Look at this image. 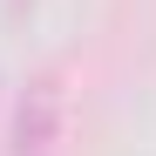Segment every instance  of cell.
Here are the masks:
<instances>
[{
  "label": "cell",
  "mask_w": 156,
  "mask_h": 156,
  "mask_svg": "<svg viewBox=\"0 0 156 156\" xmlns=\"http://www.w3.org/2000/svg\"><path fill=\"white\" fill-rule=\"evenodd\" d=\"M61 136V82L55 75H34L27 95L14 109V156H48Z\"/></svg>",
  "instance_id": "obj_1"
}]
</instances>
